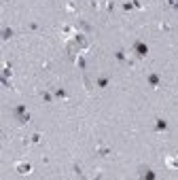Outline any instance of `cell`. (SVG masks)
I'll return each mask as SVG.
<instances>
[{"mask_svg":"<svg viewBox=\"0 0 178 180\" xmlns=\"http://www.w3.org/2000/svg\"><path fill=\"white\" fill-rule=\"evenodd\" d=\"M17 170H19L21 174H25V172H30V165H25V163H19V165H17Z\"/></svg>","mask_w":178,"mask_h":180,"instance_id":"obj_1","label":"cell"},{"mask_svg":"<svg viewBox=\"0 0 178 180\" xmlns=\"http://www.w3.org/2000/svg\"><path fill=\"white\" fill-rule=\"evenodd\" d=\"M165 163H168L170 168H178V161L176 159H165Z\"/></svg>","mask_w":178,"mask_h":180,"instance_id":"obj_2","label":"cell"}]
</instances>
